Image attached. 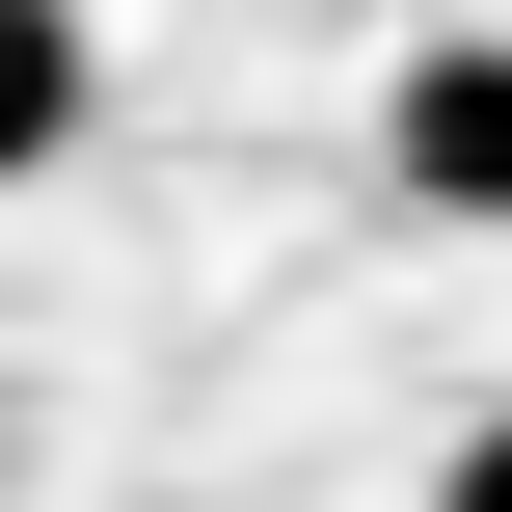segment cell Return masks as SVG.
I'll use <instances>...</instances> for the list:
<instances>
[{
  "mask_svg": "<svg viewBox=\"0 0 512 512\" xmlns=\"http://www.w3.org/2000/svg\"><path fill=\"white\" fill-rule=\"evenodd\" d=\"M378 162H405L432 216H512V27H432V54H405V108H378Z\"/></svg>",
  "mask_w": 512,
  "mask_h": 512,
  "instance_id": "1",
  "label": "cell"
},
{
  "mask_svg": "<svg viewBox=\"0 0 512 512\" xmlns=\"http://www.w3.org/2000/svg\"><path fill=\"white\" fill-rule=\"evenodd\" d=\"M81 108H108L81 0H0V189H54V162H81Z\"/></svg>",
  "mask_w": 512,
  "mask_h": 512,
  "instance_id": "2",
  "label": "cell"
},
{
  "mask_svg": "<svg viewBox=\"0 0 512 512\" xmlns=\"http://www.w3.org/2000/svg\"><path fill=\"white\" fill-rule=\"evenodd\" d=\"M432 512H512V405H486V432H459V459H432Z\"/></svg>",
  "mask_w": 512,
  "mask_h": 512,
  "instance_id": "3",
  "label": "cell"
}]
</instances>
